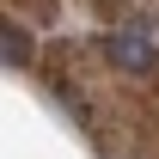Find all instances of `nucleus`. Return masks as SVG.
<instances>
[{
  "label": "nucleus",
  "instance_id": "nucleus-1",
  "mask_svg": "<svg viewBox=\"0 0 159 159\" xmlns=\"http://www.w3.org/2000/svg\"><path fill=\"white\" fill-rule=\"evenodd\" d=\"M104 61L122 67V74H135V80L159 74V49L141 37V31H110V37H104Z\"/></svg>",
  "mask_w": 159,
  "mask_h": 159
},
{
  "label": "nucleus",
  "instance_id": "nucleus-2",
  "mask_svg": "<svg viewBox=\"0 0 159 159\" xmlns=\"http://www.w3.org/2000/svg\"><path fill=\"white\" fill-rule=\"evenodd\" d=\"M0 61H6V67H31V61H37V43H31V31H25V25H0Z\"/></svg>",
  "mask_w": 159,
  "mask_h": 159
}]
</instances>
